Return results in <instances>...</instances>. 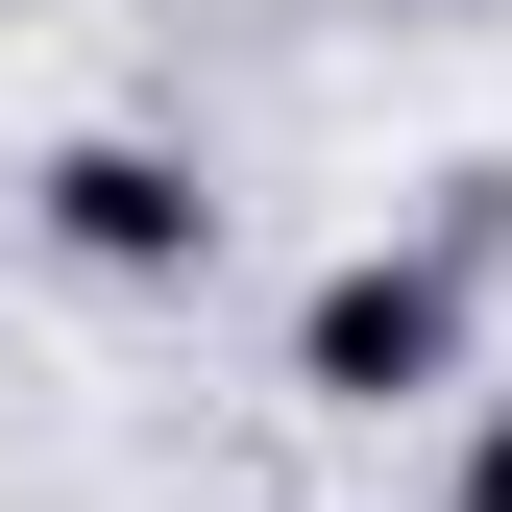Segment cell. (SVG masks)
Returning <instances> with one entry per match:
<instances>
[{
    "label": "cell",
    "mask_w": 512,
    "mask_h": 512,
    "mask_svg": "<svg viewBox=\"0 0 512 512\" xmlns=\"http://www.w3.org/2000/svg\"><path fill=\"white\" fill-rule=\"evenodd\" d=\"M464 317H488V220H391V244H342V269L293 293V391L317 415H415V391H464Z\"/></svg>",
    "instance_id": "cell-1"
},
{
    "label": "cell",
    "mask_w": 512,
    "mask_h": 512,
    "mask_svg": "<svg viewBox=\"0 0 512 512\" xmlns=\"http://www.w3.org/2000/svg\"><path fill=\"white\" fill-rule=\"evenodd\" d=\"M25 244H49L74 293H196V269H220V171L171 147V122H74V147L25 171Z\"/></svg>",
    "instance_id": "cell-2"
},
{
    "label": "cell",
    "mask_w": 512,
    "mask_h": 512,
    "mask_svg": "<svg viewBox=\"0 0 512 512\" xmlns=\"http://www.w3.org/2000/svg\"><path fill=\"white\" fill-rule=\"evenodd\" d=\"M439 512H512V391H464V439H439Z\"/></svg>",
    "instance_id": "cell-3"
},
{
    "label": "cell",
    "mask_w": 512,
    "mask_h": 512,
    "mask_svg": "<svg viewBox=\"0 0 512 512\" xmlns=\"http://www.w3.org/2000/svg\"><path fill=\"white\" fill-rule=\"evenodd\" d=\"M391 25H488V0H391Z\"/></svg>",
    "instance_id": "cell-4"
}]
</instances>
